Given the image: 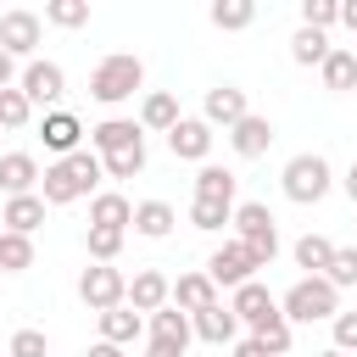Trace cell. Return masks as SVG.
<instances>
[{"mask_svg": "<svg viewBox=\"0 0 357 357\" xmlns=\"http://www.w3.org/2000/svg\"><path fill=\"white\" fill-rule=\"evenodd\" d=\"M106 178V162L95 156V151H73V156H61V162H50L45 167V178H39V195H45V206H67V201H78V195H100L95 184Z\"/></svg>", "mask_w": 357, "mask_h": 357, "instance_id": "1", "label": "cell"}, {"mask_svg": "<svg viewBox=\"0 0 357 357\" xmlns=\"http://www.w3.org/2000/svg\"><path fill=\"white\" fill-rule=\"evenodd\" d=\"M139 84H145V61H139V56H128V50H112V56H100V61H95V73H89V95H95L100 106H117V100H128Z\"/></svg>", "mask_w": 357, "mask_h": 357, "instance_id": "2", "label": "cell"}, {"mask_svg": "<svg viewBox=\"0 0 357 357\" xmlns=\"http://www.w3.org/2000/svg\"><path fill=\"white\" fill-rule=\"evenodd\" d=\"M279 312L290 318V324H335V312H340V290L324 279V273H312V279H296L290 290H284V301H279Z\"/></svg>", "mask_w": 357, "mask_h": 357, "instance_id": "3", "label": "cell"}, {"mask_svg": "<svg viewBox=\"0 0 357 357\" xmlns=\"http://www.w3.org/2000/svg\"><path fill=\"white\" fill-rule=\"evenodd\" d=\"M279 184H284V195H290L296 206H312V201H324V195H329L335 173H329V162H324L318 151H301V156H290V162H284Z\"/></svg>", "mask_w": 357, "mask_h": 357, "instance_id": "4", "label": "cell"}, {"mask_svg": "<svg viewBox=\"0 0 357 357\" xmlns=\"http://www.w3.org/2000/svg\"><path fill=\"white\" fill-rule=\"evenodd\" d=\"M78 296H84V307L100 318V312H112V307H128V279H123L117 262H89V268L78 273Z\"/></svg>", "mask_w": 357, "mask_h": 357, "instance_id": "5", "label": "cell"}, {"mask_svg": "<svg viewBox=\"0 0 357 357\" xmlns=\"http://www.w3.org/2000/svg\"><path fill=\"white\" fill-rule=\"evenodd\" d=\"M39 33H45V17L39 11H22V6H11L6 17H0V50L17 61H33V50H39Z\"/></svg>", "mask_w": 357, "mask_h": 357, "instance_id": "6", "label": "cell"}, {"mask_svg": "<svg viewBox=\"0 0 357 357\" xmlns=\"http://www.w3.org/2000/svg\"><path fill=\"white\" fill-rule=\"evenodd\" d=\"M206 279H212L218 290H223V284H229V290H240V284H251V279H257V262L245 257V245H240V240H223V245L206 257Z\"/></svg>", "mask_w": 357, "mask_h": 357, "instance_id": "7", "label": "cell"}, {"mask_svg": "<svg viewBox=\"0 0 357 357\" xmlns=\"http://www.w3.org/2000/svg\"><path fill=\"white\" fill-rule=\"evenodd\" d=\"M17 89L28 95V106H56V100L67 95V73H61L56 61H28L22 78H17Z\"/></svg>", "mask_w": 357, "mask_h": 357, "instance_id": "8", "label": "cell"}, {"mask_svg": "<svg viewBox=\"0 0 357 357\" xmlns=\"http://www.w3.org/2000/svg\"><path fill=\"white\" fill-rule=\"evenodd\" d=\"M134 145H145V128L128 123V117H106V123L89 128V151H95L100 162H106V156H123V151H134Z\"/></svg>", "mask_w": 357, "mask_h": 357, "instance_id": "9", "label": "cell"}, {"mask_svg": "<svg viewBox=\"0 0 357 357\" xmlns=\"http://www.w3.org/2000/svg\"><path fill=\"white\" fill-rule=\"evenodd\" d=\"M167 151H173L178 162H206V151H212V123H206V117H178V128L167 134Z\"/></svg>", "mask_w": 357, "mask_h": 357, "instance_id": "10", "label": "cell"}, {"mask_svg": "<svg viewBox=\"0 0 357 357\" xmlns=\"http://www.w3.org/2000/svg\"><path fill=\"white\" fill-rule=\"evenodd\" d=\"M167 301H173V279H167V273L139 268V273L128 279V307H134V312H162Z\"/></svg>", "mask_w": 357, "mask_h": 357, "instance_id": "11", "label": "cell"}, {"mask_svg": "<svg viewBox=\"0 0 357 357\" xmlns=\"http://www.w3.org/2000/svg\"><path fill=\"white\" fill-rule=\"evenodd\" d=\"M39 162L28 156V151H6L0 156V190H6V201L11 195H39Z\"/></svg>", "mask_w": 357, "mask_h": 357, "instance_id": "12", "label": "cell"}, {"mask_svg": "<svg viewBox=\"0 0 357 357\" xmlns=\"http://www.w3.org/2000/svg\"><path fill=\"white\" fill-rule=\"evenodd\" d=\"M273 134H279V128H273L268 117H257V112H251V117H240V123L229 128V145H234V156H245V162H251V156H268Z\"/></svg>", "mask_w": 357, "mask_h": 357, "instance_id": "13", "label": "cell"}, {"mask_svg": "<svg viewBox=\"0 0 357 357\" xmlns=\"http://www.w3.org/2000/svg\"><path fill=\"white\" fill-rule=\"evenodd\" d=\"M173 307H178V312H190V318H195V312H206V307H218V284L206 279V268H201V273H178V279H173Z\"/></svg>", "mask_w": 357, "mask_h": 357, "instance_id": "14", "label": "cell"}, {"mask_svg": "<svg viewBox=\"0 0 357 357\" xmlns=\"http://www.w3.org/2000/svg\"><path fill=\"white\" fill-rule=\"evenodd\" d=\"M240 117H251V106H245V89L240 84H218V89H206V123L218 128H234Z\"/></svg>", "mask_w": 357, "mask_h": 357, "instance_id": "15", "label": "cell"}, {"mask_svg": "<svg viewBox=\"0 0 357 357\" xmlns=\"http://www.w3.org/2000/svg\"><path fill=\"white\" fill-rule=\"evenodd\" d=\"M178 95L173 89H151L145 100H139V128H151V134H173L178 128Z\"/></svg>", "mask_w": 357, "mask_h": 357, "instance_id": "16", "label": "cell"}, {"mask_svg": "<svg viewBox=\"0 0 357 357\" xmlns=\"http://www.w3.org/2000/svg\"><path fill=\"white\" fill-rule=\"evenodd\" d=\"M39 134H45V151H56V156H73L78 151V139H84V123L73 117V112H45V123H39Z\"/></svg>", "mask_w": 357, "mask_h": 357, "instance_id": "17", "label": "cell"}, {"mask_svg": "<svg viewBox=\"0 0 357 357\" xmlns=\"http://www.w3.org/2000/svg\"><path fill=\"white\" fill-rule=\"evenodd\" d=\"M128 223H134V201L123 190H100L89 201V229H123L128 234Z\"/></svg>", "mask_w": 357, "mask_h": 357, "instance_id": "18", "label": "cell"}, {"mask_svg": "<svg viewBox=\"0 0 357 357\" xmlns=\"http://www.w3.org/2000/svg\"><path fill=\"white\" fill-rule=\"evenodd\" d=\"M190 324H195V335H201L206 346H234V335H240V318H234V307H223V301L206 307V312H195Z\"/></svg>", "mask_w": 357, "mask_h": 357, "instance_id": "19", "label": "cell"}, {"mask_svg": "<svg viewBox=\"0 0 357 357\" xmlns=\"http://www.w3.org/2000/svg\"><path fill=\"white\" fill-rule=\"evenodd\" d=\"M0 218H6L11 234H28V240H33V229L45 223V195H11V201L0 206Z\"/></svg>", "mask_w": 357, "mask_h": 357, "instance_id": "20", "label": "cell"}, {"mask_svg": "<svg viewBox=\"0 0 357 357\" xmlns=\"http://www.w3.org/2000/svg\"><path fill=\"white\" fill-rule=\"evenodd\" d=\"M229 307H234V318H240V324L251 329V324H257V318H268V312H273L279 301L268 296V284H262V279H251V284H240V290L229 296Z\"/></svg>", "mask_w": 357, "mask_h": 357, "instance_id": "21", "label": "cell"}, {"mask_svg": "<svg viewBox=\"0 0 357 357\" xmlns=\"http://www.w3.org/2000/svg\"><path fill=\"white\" fill-rule=\"evenodd\" d=\"M173 223H178V212L167 201H139L134 206V234H145V240H167Z\"/></svg>", "mask_w": 357, "mask_h": 357, "instance_id": "22", "label": "cell"}, {"mask_svg": "<svg viewBox=\"0 0 357 357\" xmlns=\"http://www.w3.org/2000/svg\"><path fill=\"white\" fill-rule=\"evenodd\" d=\"M251 340H262V346H268V357H284V351H290V340H296V324L273 307L268 318H257V324H251Z\"/></svg>", "mask_w": 357, "mask_h": 357, "instance_id": "23", "label": "cell"}, {"mask_svg": "<svg viewBox=\"0 0 357 357\" xmlns=\"http://www.w3.org/2000/svg\"><path fill=\"white\" fill-rule=\"evenodd\" d=\"M318 78H324V89H357V50H346V45H335L329 56H324V67H318Z\"/></svg>", "mask_w": 357, "mask_h": 357, "instance_id": "24", "label": "cell"}, {"mask_svg": "<svg viewBox=\"0 0 357 357\" xmlns=\"http://www.w3.org/2000/svg\"><path fill=\"white\" fill-rule=\"evenodd\" d=\"M139 312L134 307H112V312H100V340H112V346H134L139 340Z\"/></svg>", "mask_w": 357, "mask_h": 357, "instance_id": "25", "label": "cell"}, {"mask_svg": "<svg viewBox=\"0 0 357 357\" xmlns=\"http://www.w3.org/2000/svg\"><path fill=\"white\" fill-rule=\"evenodd\" d=\"M151 340H178V346H190V340H195V324H190V312H178L173 301H167L162 312H151Z\"/></svg>", "mask_w": 357, "mask_h": 357, "instance_id": "26", "label": "cell"}, {"mask_svg": "<svg viewBox=\"0 0 357 357\" xmlns=\"http://www.w3.org/2000/svg\"><path fill=\"white\" fill-rule=\"evenodd\" d=\"M212 28H223V33H240V28H251L257 22V0H212Z\"/></svg>", "mask_w": 357, "mask_h": 357, "instance_id": "27", "label": "cell"}, {"mask_svg": "<svg viewBox=\"0 0 357 357\" xmlns=\"http://www.w3.org/2000/svg\"><path fill=\"white\" fill-rule=\"evenodd\" d=\"M329 50H335V45H329L318 28H296V39H290V61H296V67H324Z\"/></svg>", "mask_w": 357, "mask_h": 357, "instance_id": "28", "label": "cell"}, {"mask_svg": "<svg viewBox=\"0 0 357 357\" xmlns=\"http://www.w3.org/2000/svg\"><path fill=\"white\" fill-rule=\"evenodd\" d=\"M234 184L240 178L218 162H201V173H195V195H206V201H234Z\"/></svg>", "mask_w": 357, "mask_h": 357, "instance_id": "29", "label": "cell"}, {"mask_svg": "<svg viewBox=\"0 0 357 357\" xmlns=\"http://www.w3.org/2000/svg\"><path fill=\"white\" fill-rule=\"evenodd\" d=\"M234 206H240V201H206V195H195V201H190V223L206 229V234H218L223 223H234Z\"/></svg>", "mask_w": 357, "mask_h": 357, "instance_id": "30", "label": "cell"}, {"mask_svg": "<svg viewBox=\"0 0 357 357\" xmlns=\"http://www.w3.org/2000/svg\"><path fill=\"white\" fill-rule=\"evenodd\" d=\"M329 257H335V240H329V234H301V240H296V268H307V279L324 273Z\"/></svg>", "mask_w": 357, "mask_h": 357, "instance_id": "31", "label": "cell"}, {"mask_svg": "<svg viewBox=\"0 0 357 357\" xmlns=\"http://www.w3.org/2000/svg\"><path fill=\"white\" fill-rule=\"evenodd\" d=\"M33 268V240L28 234H0V273H28Z\"/></svg>", "mask_w": 357, "mask_h": 357, "instance_id": "32", "label": "cell"}, {"mask_svg": "<svg viewBox=\"0 0 357 357\" xmlns=\"http://www.w3.org/2000/svg\"><path fill=\"white\" fill-rule=\"evenodd\" d=\"M240 245H245V257H251L257 268H268V262L279 257V223H262V229L240 234Z\"/></svg>", "mask_w": 357, "mask_h": 357, "instance_id": "33", "label": "cell"}, {"mask_svg": "<svg viewBox=\"0 0 357 357\" xmlns=\"http://www.w3.org/2000/svg\"><path fill=\"white\" fill-rule=\"evenodd\" d=\"M123 229H89L84 234V251H89V262H117L123 257Z\"/></svg>", "mask_w": 357, "mask_h": 357, "instance_id": "34", "label": "cell"}, {"mask_svg": "<svg viewBox=\"0 0 357 357\" xmlns=\"http://www.w3.org/2000/svg\"><path fill=\"white\" fill-rule=\"evenodd\" d=\"M45 22L50 28H84L89 22V0H50L45 6Z\"/></svg>", "mask_w": 357, "mask_h": 357, "instance_id": "35", "label": "cell"}, {"mask_svg": "<svg viewBox=\"0 0 357 357\" xmlns=\"http://www.w3.org/2000/svg\"><path fill=\"white\" fill-rule=\"evenodd\" d=\"M33 123V106L22 89H0V128H28Z\"/></svg>", "mask_w": 357, "mask_h": 357, "instance_id": "36", "label": "cell"}, {"mask_svg": "<svg viewBox=\"0 0 357 357\" xmlns=\"http://www.w3.org/2000/svg\"><path fill=\"white\" fill-rule=\"evenodd\" d=\"M324 279H329L335 290H346V284H357V245H335V257H329V268H324Z\"/></svg>", "mask_w": 357, "mask_h": 357, "instance_id": "37", "label": "cell"}, {"mask_svg": "<svg viewBox=\"0 0 357 357\" xmlns=\"http://www.w3.org/2000/svg\"><path fill=\"white\" fill-rule=\"evenodd\" d=\"M340 22V0H301V28H335Z\"/></svg>", "mask_w": 357, "mask_h": 357, "instance_id": "38", "label": "cell"}, {"mask_svg": "<svg viewBox=\"0 0 357 357\" xmlns=\"http://www.w3.org/2000/svg\"><path fill=\"white\" fill-rule=\"evenodd\" d=\"M145 173V145L123 151V156H106V178H139Z\"/></svg>", "mask_w": 357, "mask_h": 357, "instance_id": "39", "label": "cell"}, {"mask_svg": "<svg viewBox=\"0 0 357 357\" xmlns=\"http://www.w3.org/2000/svg\"><path fill=\"white\" fill-rule=\"evenodd\" d=\"M6 351L11 357H50V340H45V329H17Z\"/></svg>", "mask_w": 357, "mask_h": 357, "instance_id": "40", "label": "cell"}, {"mask_svg": "<svg viewBox=\"0 0 357 357\" xmlns=\"http://www.w3.org/2000/svg\"><path fill=\"white\" fill-rule=\"evenodd\" d=\"M335 351H357V312H335Z\"/></svg>", "mask_w": 357, "mask_h": 357, "instance_id": "41", "label": "cell"}, {"mask_svg": "<svg viewBox=\"0 0 357 357\" xmlns=\"http://www.w3.org/2000/svg\"><path fill=\"white\" fill-rule=\"evenodd\" d=\"M184 351H190V346H178V340H151V346H145V357H184Z\"/></svg>", "mask_w": 357, "mask_h": 357, "instance_id": "42", "label": "cell"}, {"mask_svg": "<svg viewBox=\"0 0 357 357\" xmlns=\"http://www.w3.org/2000/svg\"><path fill=\"white\" fill-rule=\"evenodd\" d=\"M234 357H268V346H262V340H251V335H245V340H234Z\"/></svg>", "mask_w": 357, "mask_h": 357, "instance_id": "43", "label": "cell"}, {"mask_svg": "<svg viewBox=\"0 0 357 357\" xmlns=\"http://www.w3.org/2000/svg\"><path fill=\"white\" fill-rule=\"evenodd\" d=\"M0 89H17V61L0 50Z\"/></svg>", "mask_w": 357, "mask_h": 357, "instance_id": "44", "label": "cell"}, {"mask_svg": "<svg viewBox=\"0 0 357 357\" xmlns=\"http://www.w3.org/2000/svg\"><path fill=\"white\" fill-rule=\"evenodd\" d=\"M84 357H123V346H112V340H95Z\"/></svg>", "mask_w": 357, "mask_h": 357, "instance_id": "45", "label": "cell"}, {"mask_svg": "<svg viewBox=\"0 0 357 357\" xmlns=\"http://www.w3.org/2000/svg\"><path fill=\"white\" fill-rule=\"evenodd\" d=\"M340 22H346V28L357 33V0H340Z\"/></svg>", "mask_w": 357, "mask_h": 357, "instance_id": "46", "label": "cell"}, {"mask_svg": "<svg viewBox=\"0 0 357 357\" xmlns=\"http://www.w3.org/2000/svg\"><path fill=\"white\" fill-rule=\"evenodd\" d=\"M340 190H346V195H351V206H357V162L346 167V178H340Z\"/></svg>", "mask_w": 357, "mask_h": 357, "instance_id": "47", "label": "cell"}, {"mask_svg": "<svg viewBox=\"0 0 357 357\" xmlns=\"http://www.w3.org/2000/svg\"><path fill=\"white\" fill-rule=\"evenodd\" d=\"M318 357H346V351H335V346H329V351H318Z\"/></svg>", "mask_w": 357, "mask_h": 357, "instance_id": "48", "label": "cell"}, {"mask_svg": "<svg viewBox=\"0 0 357 357\" xmlns=\"http://www.w3.org/2000/svg\"><path fill=\"white\" fill-rule=\"evenodd\" d=\"M0 234H6V218H0Z\"/></svg>", "mask_w": 357, "mask_h": 357, "instance_id": "49", "label": "cell"}, {"mask_svg": "<svg viewBox=\"0 0 357 357\" xmlns=\"http://www.w3.org/2000/svg\"><path fill=\"white\" fill-rule=\"evenodd\" d=\"M0 279H6V273H0Z\"/></svg>", "mask_w": 357, "mask_h": 357, "instance_id": "50", "label": "cell"}]
</instances>
